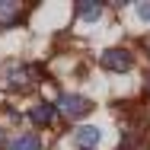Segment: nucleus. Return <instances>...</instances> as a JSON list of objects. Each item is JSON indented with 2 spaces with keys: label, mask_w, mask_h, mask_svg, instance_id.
Here are the masks:
<instances>
[{
  "label": "nucleus",
  "mask_w": 150,
  "mask_h": 150,
  "mask_svg": "<svg viewBox=\"0 0 150 150\" xmlns=\"http://www.w3.org/2000/svg\"><path fill=\"white\" fill-rule=\"evenodd\" d=\"M0 147H3V128H0Z\"/></svg>",
  "instance_id": "10"
},
{
  "label": "nucleus",
  "mask_w": 150,
  "mask_h": 150,
  "mask_svg": "<svg viewBox=\"0 0 150 150\" xmlns=\"http://www.w3.org/2000/svg\"><path fill=\"white\" fill-rule=\"evenodd\" d=\"M99 137H102V134H99L96 125H83V128L74 131V144H77L80 150H93L96 144H99Z\"/></svg>",
  "instance_id": "5"
},
{
  "label": "nucleus",
  "mask_w": 150,
  "mask_h": 150,
  "mask_svg": "<svg viewBox=\"0 0 150 150\" xmlns=\"http://www.w3.org/2000/svg\"><path fill=\"white\" fill-rule=\"evenodd\" d=\"M54 105H58L61 115L70 118V121H80L83 115H90V109H93L90 99H83V96H77V93H64V96H58Z\"/></svg>",
  "instance_id": "1"
},
{
  "label": "nucleus",
  "mask_w": 150,
  "mask_h": 150,
  "mask_svg": "<svg viewBox=\"0 0 150 150\" xmlns=\"http://www.w3.org/2000/svg\"><path fill=\"white\" fill-rule=\"evenodd\" d=\"M19 16H23V6H19L16 0H0V26L19 23Z\"/></svg>",
  "instance_id": "6"
},
{
  "label": "nucleus",
  "mask_w": 150,
  "mask_h": 150,
  "mask_svg": "<svg viewBox=\"0 0 150 150\" xmlns=\"http://www.w3.org/2000/svg\"><path fill=\"white\" fill-rule=\"evenodd\" d=\"M32 80H35V70H32L29 64H23V67H10V70H6V86H13V90L29 86Z\"/></svg>",
  "instance_id": "4"
},
{
  "label": "nucleus",
  "mask_w": 150,
  "mask_h": 150,
  "mask_svg": "<svg viewBox=\"0 0 150 150\" xmlns=\"http://www.w3.org/2000/svg\"><path fill=\"white\" fill-rule=\"evenodd\" d=\"M102 67L112 74H128L134 67V54L128 48H109V51H102Z\"/></svg>",
  "instance_id": "2"
},
{
  "label": "nucleus",
  "mask_w": 150,
  "mask_h": 150,
  "mask_svg": "<svg viewBox=\"0 0 150 150\" xmlns=\"http://www.w3.org/2000/svg\"><path fill=\"white\" fill-rule=\"evenodd\" d=\"M54 118H58V105H54V102H38V105L29 109V121L38 125V128H48Z\"/></svg>",
  "instance_id": "3"
},
{
  "label": "nucleus",
  "mask_w": 150,
  "mask_h": 150,
  "mask_svg": "<svg viewBox=\"0 0 150 150\" xmlns=\"http://www.w3.org/2000/svg\"><path fill=\"white\" fill-rule=\"evenodd\" d=\"M137 16H141L144 23H150V3H141V6H137Z\"/></svg>",
  "instance_id": "9"
},
{
  "label": "nucleus",
  "mask_w": 150,
  "mask_h": 150,
  "mask_svg": "<svg viewBox=\"0 0 150 150\" xmlns=\"http://www.w3.org/2000/svg\"><path fill=\"white\" fill-rule=\"evenodd\" d=\"M10 150H42V141H38L32 131H26V134H16V137L10 141Z\"/></svg>",
  "instance_id": "7"
},
{
  "label": "nucleus",
  "mask_w": 150,
  "mask_h": 150,
  "mask_svg": "<svg viewBox=\"0 0 150 150\" xmlns=\"http://www.w3.org/2000/svg\"><path fill=\"white\" fill-rule=\"evenodd\" d=\"M77 16H80V19H86V23L99 19V16H102V3H93V0H83V3H77Z\"/></svg>",
  "instance_id": "8"
},
{
  "label": "nucleus",
  "mask_w": 150,
  "mask_h": 150,
  "mask_svg": "<svg viewBox=\"0 0 150 150\" xmlns=\"http://www.w3.org/2000/svg\"><path fill=\"white\" fill-rule=\"evenodd\" d=\"M147 86H150V77H147Z\"/></svg>",
  "instance_id": "11"
}]
</instances>
